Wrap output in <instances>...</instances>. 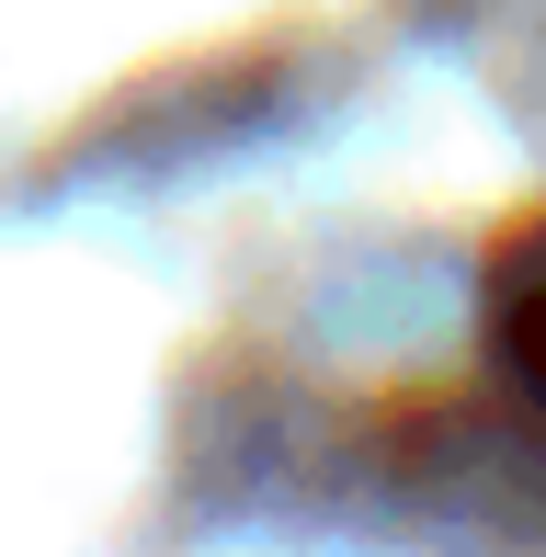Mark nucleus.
<instances>
[{
    "mask_svg": "<svg viewBox=\"0 0 546 557\" xmlns=\"http://www.w3.org/2000/svg\"><path fill=\"white\" fill-rule=\"evenodd\" d=\"M489 352H501V375L546 410V216H524L501 239V262H489Z\"/></svg>",
    "mask_w": 546,
    "mask_h": 557,
    "instance_id": "f257e3e1",
    "label": "nucleus"
}]
</instances>
